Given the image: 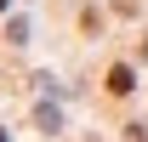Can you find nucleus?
<instances>
[{"label":"nucleus","mask_w":148,"mask_h":142,"mask_svg":"<svg viewBox=\"0 0 148 142\" xmlns=\"http://www.w3.org/2000/svg\"><path fill=\"white\" fill-rule=\"evenodd\" d=\"M0 142H6V131H0Z\"/></svg>","instance_id":"7ed1b4c3"},{"label":"nucleus","mask_w":148,"mask_h":142,"mask_svg":"<svg viewBox=\"0 0 148 142\" xmlns=\"http://www.w3.org/2000/svg\"><path fill=\"white\" fill-rule=\"evenodd\" d=\"M131 85H137V74H131L125 63H114V68H108V91H114V97H125Z\"/></svg>","instance_id":"f257e3e1"},{"label":"nucleus","mask_w":148,"mask_h":142,"mask_svg":"<svg viewBox=\"0 0 148 142\" xmlns=\"http://www.w3.org/2000/svg\"><path fill=\"white\" fill-rule=\"evenodd\" d=\"M0 12H6V0H0Z\"/></svg>","instance_id":"f03ea898"}]
</instances>
